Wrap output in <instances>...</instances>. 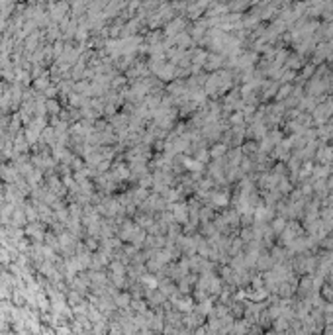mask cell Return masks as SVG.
I'll return each mask as SVG.
<instances>
[{
    "label": "cell",
    "mask_w": 333,
    "mask_h": 335,
    "mask_svg": "<svg viewBox=\"0 0 333 335\" xmlns=\"http://www.w3.org/2000/svg\"><path fill=\"white\" fill-rule=\"evenodd\" d=\"M333 116V98H326L324 102H320L316 106V110L312 112V120H314V126L316 128H322V126H328L330 120Z\"/></svg>",
    "instance_id": "obj_1"
},
{
    "label": "cell",
    "mask_w": 333,
    "mask_h": 335,
    "mask_svg": "<svg viewBox=\"0 0 333 335\" xmlns=\"http://www.w3.org/2000/svg\"><path fill=\"white\" fill-rule=\"evenodd\" d=\"M302 235H306L302 224H300V222H288L286 228H284V232L278 235V241H280L282 247H288V245H292V243H294L298 237H302Z\"/></svg>",
    "instance_id": "obj_2"
},
{
    "label": "cell",
    "mask_w": 333,
    "mask_h": 335,
    "mask_svg": "<svg viewBox=\"0 0 333 335\" xmlns=\"http://www.w3.org/2000/svg\"><path fill=\"white\" fill-rule=\"evenodd\" d=\"M166 210L172 214V218H174L176 224H182V226L188 224L190 214H188V204H186V202L180 200V202H176V204H166Z\"/></svg>",
    "instance_id": "obj_3"
},
{
    "label": "cell",
    "mask_w": 333,
    "mask_h": 335,
    "mask_svg": "<svg viewBox=\"0 0 333 335\" xmlns=\"http://www.w3.org/2000/svg\"><path fill=\"white\" fill-rule=\"evenodd\" d=\"M257 63H259V53H255L253 49H243L237 57V71L253 69Z\"/></svg>",
    "instance_id": "obj_4"
},
{
    "label": "cell",
    "mask_w": 333,
    "mask_h": 335,
    "mask_svg": "<svg viewBox=\"0 0 333 335\" xmlns=\"http://www.w3.org/2000/svg\"><path fill=\"white\" fill-rule=\"evenodd\" d=\"M316 161H318V165L333 167V145L332 143H322V145L318 147Z\"/></svg>",
    "instance_id": "obj_5"
},
{
    "label": "cell",
    "mask_w": 333,
    "mask_h": 335,
    "mask_svg": "<svg viewBox=\"0 0 333 335\" xmlns=\"http://www.w3.org/2000/svg\"><path fill=\"white\" fill-rule=\"evenodd\" d=\"M224 63H226V57H224L222 53H208V59H206L204 69L210 71V75H212V73L222 71V69H224Z\"/></svg>",
    "instance_id": "obj_6"
},
{
    "label": "cell",
    "mask_w": 333,
    "mask_h": 335,
    "mask_svg": "<svg viewBox=\"0 0 333 335\" xmlns=\"http://www.w3.org/2000/svg\"><path fill=\"white\" fill-rule=\"evenodd\" d=\"M306 65V59L298 55V53H288V57H286V63H284V69H288V71H294V73H298L302 71Z\"/></svg>",
    "instance_id": "obj_7"
},
{
    "label": "cell",
    "mask_w": 333,
    "mask_h": 335,
    "mask_svg": "<svg viewBox=\"0 0 333 335\" xmlns=\"http://www.w3.org/2000/svg\"><path fill=\"white\" fill-rule=\"evenodd\" d=\"M182 28H184V20L182 18H174V20H170L165 26V35L174 37V35L182 34Z\"/></svg>",
    "instance_id": "obj_8"
},
{
    "label": "cell",
    "mask_w": 333,
    "mask_h": 335,
    "mask_svg": "<svg viewBox=\"0 0 333 335\" xmlns=\"http://www.w3.org/2000/svg\"><path fill=\"white\" fill-rule=\"evenodd\" d=\"M228 151H230V147L218 141V143H214V145L210 147V157H212L214 161H220V159H224V157L228 155Z\"/></svg>",
    "instance_id": "obj_9"
},
{
    "label": "cell",
    "mask_w": 333,
    "mask_h": 335,
    "mask_svg": "<svg viewBox=\"0 0 333 335\" xmlns=\"http://www.w3.org/2000/svg\"><path fill=\"white\" fill-rule=\"evenodd\" d=\"M286 224H288V220H286V218H282V216H274V218L270 220L268 228H270V232H272L274 235H280L282 232H284Z\"/></svg>",
    "instance_id": "obj_10"
},
{
    "label": "cell",
    "mask_w": 333,
    "mask_h": 335,
    "mask_svg": "<svg viewBox=\"0 0 333 335\" xmlns=\"http://www.w3.org/2000/svg\"><path fill=\"white\" fill-rule=\"evenodd\" d=\"M292 90H294V84H278V90H276L274 102L282 104L284 100H288V98H290V94H292Z\"/></svg>",
    "instance_id": "obj_11"
},
{
    "label": "cell",
    "mask_w": 333,
    "mask_h": 335,
    "mask_svg": "<svg viewBox=\"0 0 333 335\" xmlns=\"http://www.w3.org/2000/svg\"><path fill=\"white\" fill-rule=\"evenodd\" d=\"M182 167H186L192 174H202L204 172V168H206V165H202L200 161H196V159H190V157H184V161H182Z\"/></svg>",
    "instance_id": "obj_12"
},
{
    "label": "cell",
    "mask_w": 333,
    "mask_h": 335,
    "mask_svg": "<svg viewBox=\"0 0 333 335\" xmlns=\"http://www.w3.org/2000/svg\"><path fill=\"white\" fill-rule=\"evenodd\" d=\"M257 268L259 270H268L270 267H274V263H272V259H270V253H266V251H263L261 255H259V259H257Z\"/></svg>",
    "instance_id": "obj_13"
},
{
    "label": "cell",
    "mask_w": 333,
    "mask_h": 335,
    "mask_svg": "<svg viewBox=\"0 0 333 335\" xmlns=\"http://www.w3.org/2000/svg\"><path fill=\"white\" fill-rule=\"evenodd\" d=\"M208 6H210V4H188V6H186V10H188V16L196 20V18H200V16L204 14V10H206Z\"/></svg>",
    "instance_id": "obj_14"
},
{
    "label": "cell",
    "mask_w": 333,
    "mask_h": 335,
    "mask_svg": "<svg viewBox=\"0 0 333 335\" xmlns=\"http://www.w3.org/2000/svg\"><path fill=\"white\" fill-rule=\"evenodd\" d=\"M243 247H245V243L239 239V237H233L232 239V245H230V255L232 257H237V255H241V251H243Z\"/></svg>",
    "instance_id": "obj_15"
},
{
    "label": "cell",
    "mask_w": 333,
    "mask_h": 335,
    "mask_svg": "<svg viewBox=\"0 0 333 335\" xmlns=\"http://www.w3.org/2000/svg\"><path fill=\"white\" fill-rule=\"evenodd\" d=\"M214 216H216V214H214V210H212V208H208V206H206V208H200L198 218H200V222H202V224H208L210 220H214Z\"/></svg>",
    "instance_id": "obj_16"
},
{
    "label": "cell",
    "mask_w": 333,
    "mask_h": 335,
    "mask_svg": "<svg viewBox=\"0 0 333 335\" xmlns=\"http://www.w3.org/2000/svg\"><path fill=\"white\" fill-rule=\"evenodd\" d=\"M194 159L200 161L202 165H206L208 161H210V149H206V147H200L196 149V155H194Z\"/></svg>",
    "instance_id": "obj_17"
}]
</instances>
